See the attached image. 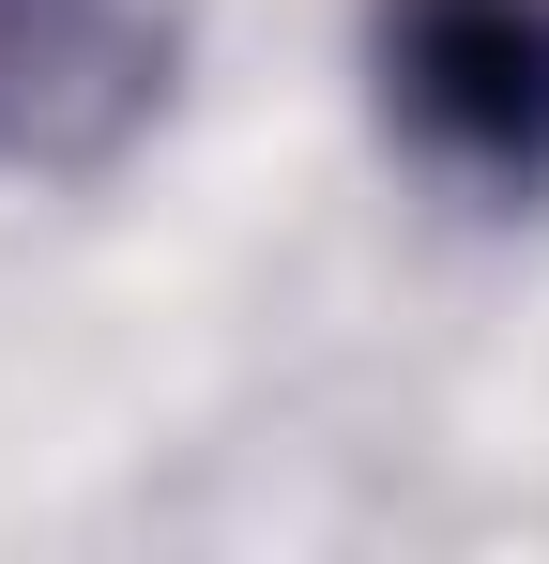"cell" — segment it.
Returning <instances> with one entry per match:
<instances>
[{
  "label": "cell",
  "mask_w": 549,
  "mask_h": 564,
  "mask_svg": "<svg viewBox=\"0 0 549 564\" xmlns=\"http://www.w3.org/2000/svg\"><path fill=\"white\" fill-rule=\"evenodd\" d=\"M381 93L473 184H549V0H381Z\"/></svg>",
  "instance_id": "obj_1"
},
{
  "label": "cell",
  "mask_w": 549,
  "mask_h": 564,
  "mask_svg": "<svg viewBox=\"0 0 549 564\" xmlns=\"http://www.w3.org/2000/svg\"><path fill=\"white\" fill-rule=\"evenodd\" d=\"M169 0H0V169H107L169 107Z\"/></svg>",
  "instance_id": "obj_2"
}]
</instances>
